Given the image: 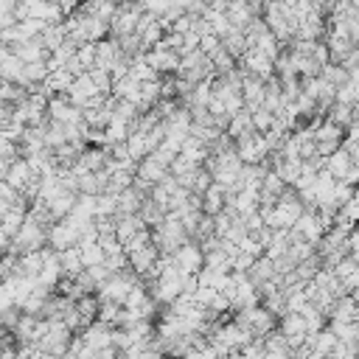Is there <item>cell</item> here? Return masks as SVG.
Returning <instances> with one entry per match:
<instances>
[{
	"label": "cell",
	"mask_w": 359,
	"mask_h": 359,
	"mask_svg": "<svg viewBox=\"0 0 359 359\" xmlns=\"http://www.w3.org/2000/svg\"><path fill=\"white\" fill-rule=\"evenodd\" d=\"M247 278L258 286V283H264V280H272L275 278V264H272V258L269 255H255L252 258V264H250V269H247Z\"/></svg>",
	"instance_id": "2e32d148"
},
{
	"label": "cell",
	"mask_w": 359,
	"mask_h": 359,
	"mask_svg": "<svg viewBox=\"0 0 359 359\" xmlns=\"http://www.w3.org/2000/svg\"><path fill=\"white\" fill-rule=\"evenodd\" d=\"M196 48H199V50H202L205 56H210V53H213L216 48H222V39H219L216 34H210V31H208V34H202V36H199Z\"/></svg>",
	"instance_id": "e575fe53"
},
{
	"label": "cell",
	"mask_w": 359,
	"mask_h": 359,
	"mask_svg": "<svg viewBox=\"0 0 359 359\" xmlns=\"http://www.w3.org/2000/svg\"><path fill=\"white\" fill-rule=\"evenodd\" d=\"M126 151H129V157L137 163L140 157H146L149 154V146H146V137H143V132H129L126 135Z\"/></svg>",
	"instance_id": "4316f807"
},
{
	"label": "cell",
	"mask_w": 359,
	"mask_h": 359,
	"mask_svg": "<svg viewBox=\"0 0 359 359\" xmlns=\"http://www.w3.org/2000/svg\"><path fill=\"white\" fill-rule=\"evenodd\" d=\"M252 48H258L261 53H266L269 59H275V56H278V50H280L283 45H280V42H278V36H275V34L266 28L264 34H258V36L252 39Z\"/></svg>",
	"instance_id": "d4e9b609"
},
{
	"label": "cell",
	"mask_w": 359,
	"mask_h": 359,
	"mask_svg": "<svg viewBox=\"0 0 359 359\" xmlns=\"http://www.w3.org/2000/svg\"><path fill=\"white\" fill-rule=\"evenodd\" d=\"M59 317H62V323H65V325H67L70 331H81V328L87 325V323L81 320V314L76 311V306H73V303H70V306H67V309H65V311H62Z\"/></svg>",
	"instance_id": "836d02e7"
},
{
	"label": "cell",
	"mask_w": 359,
	"mask_h": 359,
	"mask_svg": "<svg viewBox=\"0 0 359 359\" xmlns=\"http://www.w3.org/2000/svg\"><path fill=\"white\" fill-rule=\"evenodd\" d=\"M73 244H79V230L67 222V219H59V222H53L50 227H48V247L50 250H65V247H73Z\"/></svg>",
	"instance_id": "5b68a950"
},
{
	"label": "cell",
	"mask_w": 359,
	"mask_h": 359,
	"mask_svg": "<svg viewBox=\"0 0 359 359\" xmlns=\"http://www.w3.org/2000/svg\"><path fill=\"white\" fill-rule=\"evenodd\" d=\"M140 202H143V194H137L132 185H126L121 194H115V216H121V213H137Z\"/></svg>",
	"instance_id": "ffe728a7"
},
{
	"label": "cell",
	"mask_w": 359,
	"mask_h": 359,
	"mask_svg": "<svg viewBox=\"0 0 359 359\" xmlns=\"http://www.w3.org/2000/svg\"><path fill=\"white\" fill-rule=\"evenodd\" d=\"M45 109H48V118H53V121H62V123H76V126L81 123V109H79L76 104H70L65 93L50 95Z\"/></svg>",
	"instance_id": "3957f363"
},
{
	"label": "cell",
	"mask_w": 359,
	"mask_h": 359,
	"mask_svg": "<svg viewBox=\"0 0 359 359\" xmlns=\"http://www.w3.org/2000/svg\"><path fill=\"white\" fill-rule=\"evenodd\" d=\"M353 165V160L348 157V151L339 146V149H334L331 154H325V163H323V168L334 177V180H342L345 177V171Z\"/></svg>",
	"instance_id": "9a60e30c"
},
{
	"label": "cell",
	"mask_w": 359,
	"mask_h": 359,
	"mask_svg": "<svg viewBox=\"0 0 359 359\" xmlns=\"http://www.w3.org/2000/svg\"><path fill=\"white\" fill-rule=\"evenodd\" d=\"M250 121H252L255 132H266L272 126V112L266 107H255V109H250Z\"/></svg>",
	"instance_id": "1f68e13d"
},
{
	"label": "cell",
	"mask_w": 359,
	"mask_h": 359,
	"mask_svg": "<svg viewBox=\"0 0 359 359\" xmlns=\"http://www.w3.org/2000/svg\"><path fill=\"white\" fill-rule=\"evenodd\" d=\"M79 252H81V264L84 266H93V264L104 261V250H101L98 241H79Z\"/></svg>",
	"instance_id": "83f0119b"
},
{
	"label": "cell",
	"mask_w": 359,
	"mask_h": 359,
	"mask_svg": "<svg viewBox=\"0 0 359 359\" xmlns=\"http://www.w3.org/2000/svg\"><path fill=\"white\" fill-rule=\"evenodd\" d=\"M143 59L149 62V67H154L157 76H174L177 65H180V53H174L168 48H149V50H143Z\"/></svg>",
	"instance_id": "277c9868"
},
{
	"label": "cell",
	"mask_w": 359,
	"mask_h": 359,
	"mask_svg": "<svg viewBox=\"0 0 359 359\" xmlns=\"http://www.w3.org/2000/svg\"><path fill=\"white\" fill-rule=\"evenodd\" d=\"M34 174H31V168H28V163H25V157H14L11 163H8V168H6V182L14 188V191H22V185L31 180Z\"/></svg>",
	"instance_id": "5bb4252c"
},
{
	"label": "cell",
	"mask_w": 359,
	"mask_h": 359,
	"mask_svg": "<svg viewBox=\"0 0 359 359\" xmlns=\"http://www.w3.org/2000/svg\"><path fill=\"white\" fill-rule=\"evenodd\" d=\"M238 65H241L247 73L258 76V79H269V76L275 73V67H272V59H269L266 53H261L258 48H247V53L238 59Z\"/></svg>",
	"instance_id": "8992f818"
},
{
	"label": "cell",
	"mask_w": 359,
	"mask_h": 359,
	"mask_svg": "<svg viewBox=\"0 0 359 359\" xmlns=\"http://www.w3.org/2000/svg\"><path fill=\"white\" fill-rule=\"evenodd\" d=\"M222 48H224V50L238 62V59L247 53V48H252V45H250V39L244 36V31H241V28L230 25V31L222 36Z\"/></svg>",
	"instance_id": "30bf717a"
},
{
	"label": "cell",
	"mask_w": 359,
	"mask_h": 359,
	"mask_svg": "<svg viewBox=\"0 0 359 359\" xmlns=\"http://www.w3.org/2000/svg\"><path fill=\"white\" fill-rule=\"evenodd\" d=\"M233 149H236L241 163H266V157H269V146L264 143L261 132H247V135L236 137Z\"/></svg>",
	"instance_id": "7a4b0ae2"
},
{
	"label": "cell",
	"mask_w": 359,
	"mask_h": 359,
	"mask_svg": "<svg viewBox=\"0 0 359 359\" xmlns=\"http://www.w3.org/2000/svg\"><path fill=\"white\" fill-rule=\"evenodd\" d=\"M45 205H48L50 216L59 222V219H65V216L73 210V205H76V194H73V191H59V194H56V196H50Z\"/></svg>",
	"instance_id": "44dd1931"
},
{
	"label": "cell",
	"mask_w": 359,
	"mask_h": 359,
	"mask_svg": "<svg viewBox=\"0 0 359 359\" xmlns=\"http://www.w3.org/2000/svg\"><path fill=\"white\" fill-rule=\"evenodd\" d=\"M123 53H121V45H118V39L115 36H101V39H95V65L93 67H104V70H109L112 65H115V59H121Z\"/></svg>",
	"instance_id": "ba28073f"
},
{
	"label": "cell",
	"mask_w": 359,
	"mask_h": 359,
	"mask_svg": "<svg viewBox=\"0 0 359 359\" xmlns=\"http://www.w3.org/2000/svg\"><path fill=\"white\" fill-rule=\"evenodd\" d=\"M165 174H168V168H165V165H160V163H157L154 157H149V154H146V157H140V160L135 163V177H140V180H146V182H151V185H154V182H160Z\"/></svg>",
	"instance_id": "4fadbf2b"
},
{
	"label": "cell",
	"mask_w": 359,
	"mask_h": 359,
	"mask_svg": "<svg viewBox=\"0 0 359 359\" xmlns=\"http://www.w3.org/2000/svg\"><path fill=\"white\" fill-rule=\"evenodd\" d=\"M56 255H59V272H62V278H73V275H79V272L84 269V264H81V252H79V244L65 247V250H59Z\"/></svg>",
	"instance_id": "8fae6325"
},
{
	"label": "cell",
	"mask_w": 359,
	"mask_h": 359,
	"mask_svg": "<svg viewBox=\"0 0 359 359\" xmlns=\"http://www.w3.org/2000/svg\"><path fill=\"white\" fill-rule=\"evenodd\" d=\"M247 132H255V129H252V121H250V109L241 107L238 112L230 115V121H227V126H224V135H227L230 140H236V137H241V135H247Z\"/></svg>",
	"instance_id": "e0dca14e"
},
{
	"label": "cell",
	"mask_w": 359,
	"mask_h": 359,
	"mask_svg": "<svg viewBox=\"0 0 359 359\" xmlns=\"http://www.w3.org/2000/svg\"><path fill=\"white\" fill-rule=\"evenodd\" d=\"M56 6L62 8V14H70V11H76L79 0H56Z\"/></svg>",
	"instance_id": "ab89813d"
},
{
	"label": "cell",
	"mask_w": 359,
	"mask_h": 359,
	"mask_svg": "<svg viewBox=\"0 0 359 359\" xmlns=\"http://www.w3.org/2000/svg\"><path fill=\"white\" fill-rule=\"evenodd\" d=\"M0 157H3L6 163H11L14 157H20V146H17L14 140H8V137L0 135Z\"/></svg>",
	"instance_id": "74e56055"
},
{
	"label": "cell",
	"mask_w": 359,
	"mask_h": 359,
	"mask_svg": "<svg viewBox=\"0 0 359 359\" xmlns=\"http://www.w3.org/2000/svg\"><path fill=\"white\" fill-rule=\"evenodd\" d=\"M73 56H76V62H79L84 70H90V67L95 65V42H81V45H76Z\"/></svg>",
	"instance_id": "f546056e"
},
{
	"label": "cell",
	"mask_w": 359,
	"mask_h": 359,
	"mask_svg": "<svg viewBox=\"0 0 359 359\" xmlns=\"http://www.w3.org/2000/svg\"><path fill=\"white\" fill-rule=\"evenodd\" d=\"M107 146H84V151L76 157L87 171H101L107 165Z\"/></svg>",
	"instance_id": "ac0fdd59"
},
{
	"label": "cell",
	"mask_w": 359,
	"mask_h": 359,
	"mask_svg": "<svg viewBox=\"0 0 359 359\" xmlns=\"http://www.w3.org/2000/svg\"><path fill=\"white\" fill-rule=\"evenodd\" d=\"M174 76H182V79H188V81H205V79H213L216 73H213V65H210V56H205L199 48H194V50H188V53H182L180 56V65H177V73Z\"/></svg>",
	"instance_id": "6da1fadb"
},
{
	"label": "cell",
	"mask_w": 359,
	"mask_h": 359,
	"mask_svg": "<svg viewBox=\"0 0 359 359\" xmlns=\"http://www.w3.org/2000/svg\"><path fill=\"white\" fill-rule=\"evenodd\" d=\"M62 39H65V25H62V22H48V25L39 31V42H42V48H45V50L59 48V45H62Z\"/></svg>",
	"instance_id": "7402d4cb"
},
{
	"label": "cell",
	"mask_w": 359,
	"mask_h": 359,
	"mask_svg": "<svg viewBox=\"0 0 359 359\" xmlns=\"http://www.w3.org/2000/svg\"><path fill=\"white\" fill-rule=\"evenodd\" d=\"M48 65H45V59H39V62H22V76H20V84L25 87V90H34L36 84H42L45 79H48Z\"/></svg>",
	"instance_id": "7c38bea8"
},
{
	"label": "cell",
	"mask_w": 359,
	"mask_h": 359,
	"mask_svg": "<svg viewBox=\"0 0 359 359\" xmlns=\"http://www.w3.org/2000/svg\"><path fill=\"white\" fill-rule=\"evenodd\" d=\"M157 255H160V250L154 247V241H146V244H140V247H135V250L126 252V264H129V269L135 275H143L157 261Z\"/></svg>",
	"instance_id": "52a82bcc"
},
{
	"label": "cell",
	"mask_w": 359,
	"mask_h": 359,
	"mask_svg": "<svg viewBox=\"0 0 359 359\" xmlns=\"http://www.w3.org/2000/svg\"><path fill=\"white\" fill-rule=\"evenodd\" d=\"M73 306H76V311L81 314V320H84V323H93V320H95V314H98V297H95V292L79 294V297L73 300Z\"/></svg>",
	"instance_id": "603a6c76"
},
{
	"label": "cell",
	"mask_w": 359,
	"mask_h": 359,
	"mask_svg": "<svg viewBox=\"0 0 359 359\" xmlns=\"http://www.w3.org/2000/svg\"><path fill=\"white\" fill-rule=\"evenodd\" d=\"M261 98H264V79L252 76V73H244L241 76V101L247 109H255L261 107Z\"/></svg>",
	"instance_id": "9c48e42d"
},
{
	"label": "cell",
	"mask_w": 359,
	"mask_h": 359,
	"mask_svg": "<svg viewBox=\"0 0 359 359\" xmlns=\"http://www.w3.org/2000/svg\"><path fill=\"white\" fill-rule=\"evenodd\" d=\"M210 65H213V73L222 76V73H230V70L236 67V59H233L224 48H216V50L210 53Z\"/></svg>",
	"instance_id": "f1b7e54d"
},
{
	"label": "cell",
	"mask_w": 359,
	"mask_h": 359,
	"mask_svg": "<svg viewBox=\"0 0 359 359\" xmlns=\"http://www.w3.org/2000/svg\"><path fill=\"white\" fill-rule=\"evenodd\" d=\"M8 118H11V104H6V101H0V129L8 123Z\"/></svg>",
	"instance_id": "f35d334b"
},
{
	"label": "cell",
	"mask_w": 359,
	"mask_h": 359,
	"mask_svg": "<svg viewBox=\"0 0 359 359\" xmlns=\"http://www.w3.org/2000/svg\"><path fill=\"white\" fill-rule=\"evenodd\" d=\"M224 208V188L219 182H210L205 191H202V213L213 216Z\"/></svg>",
	"instance_id": "d6986e66"
},
{
	"label": "cell",
	"mask_w": 359,
	"mask_h": 359,
	"mask_svg": "<svg viewBox=\"0 0 359 359\" xmlns=\"http://www.w3.org/2000/svg\"><path fill=\"white\" fill-rule=\"evenodd\" d=\"M104 266H107L109 272H118V269L129 266V264H126V252H123V250H118V252H109V255H104Z\"/></svg>",
	"instance_id": "d590c367"
},
{
	"label": "cell",
	"mask_w": 359,
	"mask_h": 359,
	"mask_svg": "<svg viewBox=\"0 0 359 359\" xmlns=\"http://www.w3.org/2000/svg\"><path fill=\"white\" fill-rule=\"evenodd\" d=\"M84 269H87V275L93 278L95 289H98V286H101V283H104V280H107V278L112 275V272H109V269L104 266V261H101V264H93V266H84Z\"/></svg>",
	"instance_id": "8d00e7d4"
},
{
	"label": "cell",
	"mask_w": 359,
	"mask_h": 359,
	"mask_svg": "<svg viewBox=\"0 0 359 359\" xmlns=\"http://www.w3.org/2000/svg\"><path fill=\"white\" fill-rule=\"evenodd\" d=\"M20 76H22V59L20 56H14L11 50L0 59V79H6V81H17L20 84Z\"/></svg>",
	"instance_id": "cb8c5ba5"
},
{
	"label": "cell",
	"mask_w": 359,
	"mask_h": 359,
	"mask_svg": "<svg viewBox=\"0 0 359 359\" xmlns=\"http://www.w3.org/2000/svg\"><path fill=\"white\" fill-rule=\"evenodd\" d=\"M104 132H107V143L126 140V135H129V121H123V118L112 115V118H109V123L104 126Z\"/></svg>",
	"instance_id": "484cf974"
},
{
	"label": "cell",
	"mask_w": 359,
	"mask_h": 359,
	"mask_svg": "<svg viewBox=\"0 0 359 359\" xmlns=\"http://www.w3.org/2000/svg\"><path fill=\"white\" fill-rule=\"evenodd\" d=\"M87 73H90L95 90L104 93V95H109V90H112V76H109V70H104V67H90Z\"/></svg>",
	"instance_id": "4dcf8cb0"
},
{
	"label": "cell",
	"mask_w": 359,
	"mask_h": 359,
	"mask_svg": "<svg viewBox=\"0 0 359 359\" xmlns=\"http://www.w3.org/2000/svg\"><path fill=\"white\" fill-rule=\"evenodd\" d=\"M95 216H115V194H95Z\"/></svg>",
	"instance_id": "d6a6232c"
}]
</instances>
